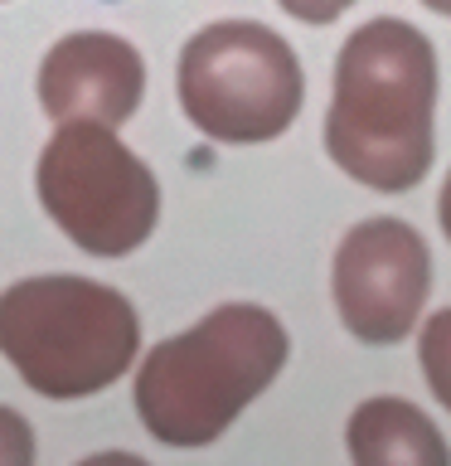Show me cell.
<instances>
[{"label": "cell", "instance_id": "1", "mask_svg": "<svg viewBox=\"0 0 451 466\" xmlns=\"http://www.w3.org/2000/svg\"><path fill=\"white\" fill-rule=\"evenodd\" d=\"M436 54L417 25L378 15L345 39L335 58L326 151L349 180L403 195L432 170Z\"/></svg>", "mask_w": 451, "mask_h": 466}, {"label": "cell", "instance_id": "2", "mask_svg": "<svg viewBox=\"0 0 451 466\" xmlns=\"http://www.w3.org/2000/svg\"><path fill=\"white\" fill-rule=\"evenodd\" d=\"M291 340L267 306L228 301L170 340L136 370V413L165 447H204L282 374Z\"/></svg>", "mask_w": 451, "mask_h": 466}, {"label": "cell", "instance_id": "3", "mask_svg": "<svg viewBox=\"0 0 451 466\" xmlns=\"http://www.w3.org/2000/svg\"><path fill=\"white\" fill-rule=\"evenodd\" d=\"M141 350V320L116 287L49 272L0 291V355L44 399H93Z\"/></svg>", "mask_w": 451, "mask_h": 466}, {"label": "cell", "instance_id": "4", "mask_svg": "<svg viewBox=\"0 0 451 466\" xmlns=\"http://www.w3.org/2000/svg\"><path fill=\"white\" fill-rule=\"evenodd\" d=\"M301 102V58L257 20H214L180 49V107L214 141H276L296 122Z\"/></svg>", "mask_w": 451, "mask_h": 466}, {"label": "cell", "instance_id": "5", "mask_svg": "<svg viewBox=\"0 0 451 466\" xmlns=\"http://www.w3.org/2000/svg\"><path fill=\"white\" fill-rule=\"evenodd\" d=\"M44 214L93 258H126L155 233L160 185L145 160L102 122H58L39 151Z\"/></svg>", "mask_w": 451, "mask_h": 466}, {"label": "cell", "instance_id": "6", "mask_svg": "<svg viewBox=\"0 0 451 466\" xmlns=\"http://www.w3.org/2000/svg\"><path fill=\"white\" fill-rule=\"evenodd\" d=\"M335 311L364 345H398L432 291V258L403 218H364L335 248Z\"/></svg>", "mask_w": 451, "mask_h": 466}, {"label": "cell", "instance_id": "7", "mask_svg": "<svg viewBox=\"0 0 451 466\" xmlns=\"http://www.w3.org/2000/svg\"><path fill=\"white\" fill-rule=\"evenodd\" d=\"M145 58L136 44L102 29H78L58 39L39 64V102L54 122H102L122 127L141 107Z\"/></svg>", "mask_w": 451, "mask_h": 466}, {"label": "cell", "instance_id": "8", "mask_svg": "<svg viewBox=\"0 0 451 466\" xmlns=\"http://www.w3.org/2000/svg\"><path fill=\"white\" fill-rule=\"evenodd\" d=\"M345 447L359 466H446L451 461L436 422L407 399H364L349 413Z\"/></svg>", "mask_w": 451, "mask_h": 466}, {"label": "cell", "instance_id": "9", "mask_svg": "<svg viewBox=\"0 0 451 466\" xmlns=\"http://www.w3.org/2000/svg\"><path fill=\"white\" fill-rule=\"evenodd\" d=\"M417 364H422L427 389L436 393V403L451 408V306H442L436 316H427L422 340H417Z\"/></svg>", "mask_w": 451, "mask_h": 466}, {"label": "cell", "instance_id": "10", "mask_svg": "<svg viewBox=\"0 0 451 466\" xmlns=\"http://www.w3.org/2000/svg\"><path fill=\"white\" fill-rule=\"evenodd\" d=\"M35 461V432L15 408H0V466H29Z\"/></svg>", "mask_w": 451, "mask_h": 466}, {"label": "cell", "instance_id": "11", "mask_svg": "<svg viewBox=\"0 0 451 466\" xmlns=\"http://www.w3.org/2000/svg\"><path fill=\"white\" fill-rule=\"evenodd\" d=\"M276 5L286 15H296V20H306V25H330V20H340L355 0H276Z\"/></svg>", "mask_w": 451, "mask_h": 466}, {"label": "cell", "instance_id": "12", "mask_svg": "<svg viewBox=\"0 0 451 466\" xmlns=\"http://www.w3.org/2000/svg\"><path fill=\"white\" fill-rule=\"evenodd\" d=\"M442 228H446V238H451V175H446V185H442Z\"/></svg>", "mask_w": 451, "mask_h": 466}, {"label": "cell", "instance_id": "13", "mask_svg": "<svg viewBox=\"0 0 451 466\" xmlns=\"http://www.w3.org/2000/svg\"><path fill=\"white\" fill-rule=\"evenodd\" d=\"M427 10H436V15H451V0H422Z\"/></svg>", "mask_w": 451, "mask_h": 466}]
</instances>
